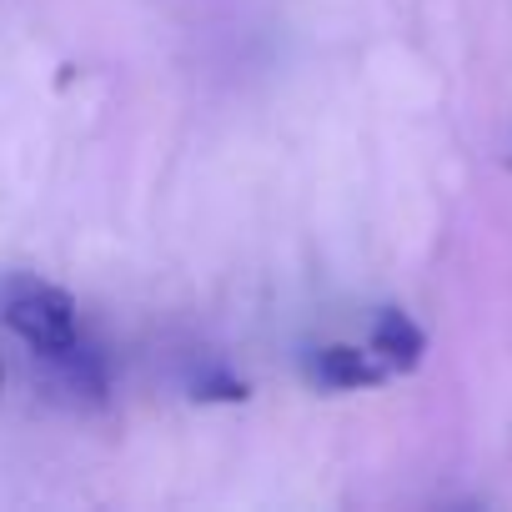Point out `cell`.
<instances>
[{"label":"cell","instance_id":"1","mask_svg":"<svg viewBox=\"0 0 512 512\" xmlns=\"http://www.w3.org/2000/svg\"><path fill=\"white\" fill-rule=\"evenodd\" d=\"M0 322H6L36 357H61L81 342V317H76V297L36 282V277H16L0 292Z\"/></svg>","mask_w":512,"mask_h":512},{"label":"cell","instance_id":"2","mask_svg":"<svg viewBox=\"0 0 512 512\" xmlns=\"http://www.w3.org/2000/svg\"><path fill=\"white\" fill-rule=\"evenodd\" d=\"M387 377V367L372 357V347H322L312 357V382L327 387V392H362V387H377Z\"/></svg>","mask_w":512,"mask_h":512},{"label":"cell","instance_id":"3","mask_svg":"<svg viewBox=\"0 0 512 512\" xmlns=\"http://www.w3.org/2000/svg\"><path fill=\"white\" fill-rule=\"evenodd\" d=\"M422 352H427L422 327H417L407 312L387 307V312L377 317V327H372V357H377L387 372H412V367L422 362Z\"/></svg>","mask_w":512,"mask_h":512},{"label":"cell","instance_id":"4","mask_svg":"<svg viewBox=\"0 0 512 512\" xmlns=\"http://www.w3.org/2000/svg\"><path fill=\"white\" fill-rule=\"evenodd\" d=\"M196 397H206V402H241L246 397V382H236V377H206V382H196Z\"/></svg>","mask_w":512,"mask_h":512}]
</instances>
